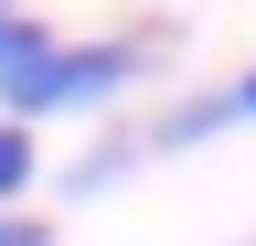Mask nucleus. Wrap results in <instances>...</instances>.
Returning <instances> with one entry per match:
<instances>
[{
    "label": "nucleus",
    "instance_id": "f257e3e1",
    "mask_svg": "<svg viewBox=\"0 0 256 246\" xmlns=\"http://www.w3.org/2000/svg\"><path fill=\"white\" fill-rule=\"evenodd\" d=\"M160 54H171V33H96V43L54 33L43 65H22L0 86V118H11V129H32V118H96V107H118Z\"/></svg>",
    "mask_w": 256,
    "mask_h": 246
},
{
    "label": "nucleus",
    "instance_id": "f03ea898",
    "mask_svg": "<svg viewBox=\"0 0 256 246\" xmlns=\"http://www.w3.org/2000/svg\"><path fill=\"white\" fill-rule=\"evenodd\" d=\"M224 129H235V97H224V86H192L182 107H160L150 129H139V150L160 161V150H203V139H224Z\"/></svg>",
    "mask_w": 256,
    "mask_h": 246
},
{
    "label": "nucleus",
    "instance_id": "7ed1b4c3",
    "mask_svg": "<svg viewBox=\"0 0 256 246\" xmlns=\"http://www.w3.org/2000/svg\"><path fill=\"white\" fill-rule=\"evenodd\" d=\"M150 150H139V129H107V139H86L75 161H64V193H107L118 171H139Z\"/></svg>",
    "mask_w": 256,
    "mask_h": 246
},
{
    "label": "nucleus",
    "instance_id": "20e7f679",
    "mask_svg": "<svg viewBox=\"0 0 256 246\" xmlns=\"http://www.w3.org/2000/svg\"><path fill=\"white\" fill-rule=\"evenodd\" d=\"M32 182H43V139L32 129H11V118H0V214H11Z\"/></svg>",
    "mask_w": 256,
    "mask_h": 246
},
{
    "label": "nucleus",
    "instance_id": "39448f33",
    "mask_svg": "<svg viewBox=\"0 0 256 246\" xmlns=\"http://www.w3.org/2000/svg\"><path fill=\"white\" fill-rule=\"evenodd\" d=\"M43 43H54V33H43L32 11H0V86H11L22 65H43Z\"/></svg>",
    "mask_w": 256,
    "mask_h": 246
},
{
    "label": "nucleus",
    "instance_id": "423d86ee",
    "mask_svg": "<svg viewBox=\"0 0 256 246\" xmlns=\"http://www.w3.org/2000/svg\"><path fill=\"white\" fill-rule=\"evenodd\" d=\"M0 246H54V235L32 225V214H0Z\"/></svg>",
    "mask_w": 256,
    "mask_h": 246
},
{
    "label": "nucleus",
    "instance_id": "0eeeda50",
    "mask_svg": "<svg viewBox=\"0 0 256 246\" xmlns=\"http://www.w3.org/2000/svg\"><path fill=\"white\" fill-rule=\"evenodd\" d=\"M224 97H235V129H256V65H246L235 86H224Z\"/></svg>",
    "mask_w": 256,
    "mask_h": 246
},
{
    "label": "nucleus",
    "instance_id": "6e6552de",
    "mask_svg": "<svg viewBox=\"0 0 256 246\" xmlns=\"http://www.w3.org/2000/svg\"><path fill=\"white\" fill-rule=\"evenodd\" d=\"M0 11H11V0H0Z\"/></svg>",
    "mask_w": 256,
    "mask_h": 246
}]
</instances>
